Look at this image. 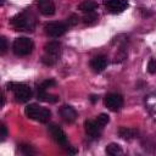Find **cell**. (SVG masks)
Wrapping results in <instances>:
<instances>
[{"label":"cell","mask_w":156,"mask_h":156,"mask_svg":"<svg viewBox=\"0 0 156 156\" xmlns=\"http://www.w3.org/2000/svg\"><path fill=\"white\" fill-rule=\"evenodd\" d=\"M11 26L15 28V30H22V32H33L37 26V17L30 10H24L17 15H15L10 20Z\"/></svg>","instance_id":"cell-1"},{"label":"cell","mask_w":156,"mask_h":156,"mask_svg":"<svg viewBox=\"0 0 156 156\" xmlns=\"http://www.w3.org/2000/svg\"><path fill=\"white\" fill-rule=\"evenodd\" d=\"M44 51H45V55L41 57L43 63L46 66H52L57 62V60L61 56V51H62L61 44L56 40L49 41L44 45Z\"/></svg>","instance_id":"cell-2"},{"label":"cell","mask_w":156,"mask_h":156,"mask_svg":"<svg viewBox=\"0 0 156 156\" xmlns=\"http://www.w3.org/2000/svg\"><path fill=\"white\" fill-rule=\"evenodd\" d=\"M24 113L27 115L28 118L34 119V121L40 122V123H46L51 117V112H50L49 108L41 107L37 104L27 105L26 108H24Z\"/></svg>","instance_id":"cell-3"},{"label":"cell","mask_w":156,"mask_h":156,"mask_svg":"<svg viewBox=\"0 0 156 156\" xmlns=\"http://www.w3.org/2000/svg\"><path fill=\"white\" fill-rule=\"evenodd\" d=\"M6 88L11 90L15 94V98L20 102H27L32 98V90L28 85L23 83H17V82H10L6 84Z\"/></svg>","instance_id":"cell-4"},{"label":"cell","mask_w":156,"mask_h":156,"mask_svg":"<svg viewBox=\"0 0 156 156\" xmlns=\"http://www.w3.org/2000/svg\"><path fill=\"white\" fill-rule=\"evenodd\" d=\"M33 49H34V43L32 39H29L27 37H20L13 40L12 51L17 56H27V55L32 54Z\"/></svg>","instance_id":"cell-5"},{"label":"cell","mask_w":156,"mask_h":156,"mask_svg":"<svg viewBox=\"0 0 156 156\" xmlns=\"http://www.w3.org/2000/svg\"><path fill=\"white\" fill-rule=\"evenodd\" d=\"M44 30H45L46 35H49L51 38H58L66 33L67 24L63 22H58V21H51L44 26Z\"/></svg>","instance_id":"cell-6"},{"label":"cell","mask_w":156,"mask_h":156,"mask_svg":"<svg viewBox=\"0 0 156 156\" xmlns=\"http://www.w3.org/2000/svg\"><path fill=\"white\" fill-rule=\"evenodd\" d=\"M104 102H105V106L111 110V111H119L123 106V98L121 94H117V93H110L105 96L104 99Z\"/></svg>","instance_id":"cell-7"},{"label":"cell","mask_w":156,"mask_h":156,"mask_svg":"<svg viewBox=\"0 0 156 156\" xmlns=\"http://www.w3.org/2000/svg\"><path fill=\"white\" fill-rule=\"evenodd\" d=\"M48 130L50 133V135L52 136V139L61 146H67L68 145V140H67V135L66 133L57 126V124H49Z\"/></svg>","instance_id":"cell-8"},{"label":"cell","mask_w":156,"mask_h":156,"mask_svg":"<svg viewBox=\"0 0 156 156\" xmlns=\"http://www.w3.org/2000/svg\"><path fill=\"white\" fill-rule=\"evenodd\" d=\"M104 5L111 13H121L128 7V0H104Z\"/></svg>","instance_id":"cell-9"},{"label":"cell","mask_w":156,"mask_h":156,"mask_svg":"<svg viewBox=\"0 0 156 156\" xmlns=\"http://www.w3.org/2000/svg\"><path fill=\"white\" fill-rule=\"evenodd\" d=\"M84 128H85V133L90 136V138H99L101 135V130L104 127H101L96 121H93V119H87L84 122Z\"/></svg>","instance_id":"cell-10"},{"label":"cell","mask_w":156,"mask_h":156,"mask_svg":"<svg viewBox=\"0 0 156 156\" xmlns=\"http://www.w3.org/2000/svg\"><path fill=\"white\" fill-rule=\"evenodd\" d=\"M60 115H61L62 119L65 122H67V123H72L77 118V111L69 105H63L60 108Z\"/></svg>","instance_id":"cell-11"},{"label":"cell","mask_w":156,"mask_h":156,"mask_svg":"<svg viewBox=\"0 0 156 156\" xmlns=\"http://www.w3.org/2000/svg\"><path fill=\"white\" fill-rule=\"evenodd\" d=\"M38 9L44 16H52L55 13V4L52 0H38Z\"/></svg>","instance_id":"cell-12"},{"label":"cell","mask_w":156,"mask_h":156,"mask_svg":"<svg viewBox=\"0 0 156 156\" xmlns=\"http://www.w3.org/2000/svg\"><path fill=\"white\" fill-rule=\"evenodd\" d=\"M106 66H107V58L104 55H98L93 57L90 61V67L93 68L94 72H98V73L102 72L106 68Z\"/></svg>","instance_id":"cell-13"},{"label":"cell","mask_w":156,"mask_h":156,"mask_svg":"<svg viewBox=\"0 0 156 156\" xmlns=\"http://www.w3.org/2000/svg\"><path fill=\"white\" fill-rule=\"evenodd\" d=\"M37 99L40 101H45V102H50V104H55L58 101V96L57 95H52L49 94L46 91V89L40 88L39 85H37Z\"/></svg>","instance_id":"cell-14"},{"label":"cell","mask_w":156,"mask_h":156,"mask_svg":"<svg viewBox=\"0 0 156 156\" xmlns=\"http://www.w3.org/2000/svg\"><path fill=\"white\" fill-rule=\"evenodd\" d=\"M118 134L122 139L130 140L138 135V130L135 128H130V127H121L118 129Z\"/></svg>","instance_id":"cell-15"},{"label":"cell","mask_w":156,"mask_h":156,"mask_svg":"<svg viewBox=\"0 0 156 156\" xmlns=\"http://www.w3.org/2000/svg\"><path fill=\"white\" fill-rule=\"evenodd\" d=\"M78 9L80 10V11H83V12H93V11H95L96 9H98V2H95L94 0H84L79 6H78Z\"/></svg>","instance_id":"cell-16"},{"label":"cell","mask_w":156,"mask_h":156,"mask_svg":"<svg viewBox=\"0 0 156 156\" xmlns=\"http://www.w3.org/2000/svg\"><path fill=\"white\" fill-rule=\"evenodd\" d=\"M98 18H99V16H98V13L95 12V11H93V12H87L85 13V16L83 17V22L85 23V24H94V23H96L98 22Z\"/></svg>","instance_id":"cell-17"},{"label":"cell","mask_w":156,"mask_h":156,"mask_svg":"<svg viewBox=\"0 0 156 156\" xmlns=\"http://www.w3.org/2000/svg\"><path fill=\"white\" fill-rule=\"evenodd\" d=\"M106 154L107 155H117V154H122V147L118 145V144H115V143H111L106 146L105 149Z\"/></svg>","instance_id":"cell-18"},{"label":"cell","mask_w":156,"mask_h":156,"mask_svg":"<svg viewBox=\"0 0 156 156\" xmlns=\"http://www.w3.org/2000/svg\"><path fill=\"white\" fill-rule=\"evenodd\" d=\"M21 147V152L22 154H24V155H34L35 154V150L30 146V145H28V144H21L20 145Z\"/></svg>","instance_id":"cell-19"},{"label":"cell","mask_w":156,"mask_h":156,"mask_svg":"<svg viewBox=\"0 0 156 156\" xmlns=\"http://www.w3.org/2000/svg\"><path fill=\"white\" fill-rule=\"evenodd\" d=\"M96 122H98L101 127H104V126H106V124L110 122V117H108V115H106V113H100V115L98 116V118H96Z\"/></svg>","instance_id":"cell-20"},{"label":"cell","mask_w":156,"mask_h":156,"mask_svg":"<svg viewBox=\"0 0 156 156\" xmlns=\"http://www.w3.org/2000/svg\"><path fill=\"white\" fill-rule=\"evenodd\" d=\"M147 72L151 73V74L156 73V58H151L147 62Z\"/></svg>","instance_id":"cell-21"},{"label":"cell","mask_w":156,"mask_h":156,"mask_svg":"<svg viewBox=\"0 0 156 156\" xmlns=\"http://www.w3.org/2000/svg\"><path fill=\"white\" fill-rule=\"evenodd\" d=\"M55 84H56V82H55L54 79H46V80H44L39 87L43 88V89H48V88H50V87H54Z\"/></svg>","instance_id":"cell-22"},{"label":"cell","mask_w":156,"mask_h":156,"mask_svg":"<svg viewBox=\"0 0 156 156\" xmlns=\"http://www.w3.org/2000/svg\"><path fill=\"white\" fill-rule=\"evenodd\" d=\"M78 16L77 15H71L68 18H67V23H68V26H74V24H77L78 23Z\"/></svg>","instance_id":"cell-23"},{"label":"cell","mask_w":156,"mask_h":156,"mask_svg":"<svg viewBox=\"0 0 156 156\" xmlns=\"http://www.w3.org/2000/svg\"><path fill=\"white\" fill-rule=\"evenodd\" d=\"M0 41H1V54H5L6 52V50H7V41H6V38L5 37H1V39H0Z\"/></svg>","instance_id":"cell-24"},{"label":"cell","mask_w":156,"mask_h":156,"mask_svg":"<svg viewBox=\"0 0 156 156\" xmlns=\"http://www.w3.org/2000/svg\"><path fill=\"white\" fill-rule=\"evenodd\" d=\"M0 129H1V140H4V139L7 136V129H6L5 124H1Z\"/></svg>","instance_id":"cell-25"},{"label":"cell","mask_w":156,"mask_h":156,"mask_svg":"<svg viewBox=\"0 0 156 156\" xmlns=\"http://www.w3.org/2000/svg\"><path fill=\"white\" fill-rule=\"evenodd\" d=\"M90 100H91V102H95V101L98 100V96H96V95H91V96H90Z\"/></svg>","instance_id":"cell-26"}]
</instances>
